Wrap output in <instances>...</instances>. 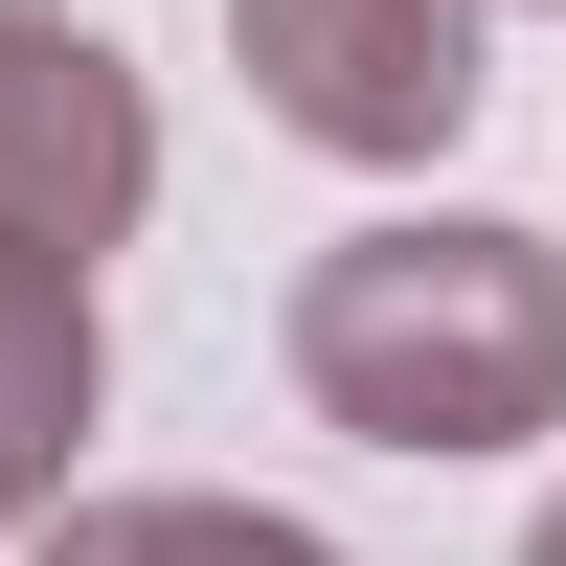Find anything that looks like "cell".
Returning <instances> with one entry per match:
<instances>
[{"label": "cell", "mask_w": 566, "mask_h": 566, "mask_svg": "<svg viewBox=\"0 0 566 566\" xmlns=\"http://www.w3.org/2000/svg\"><path fill=\"white\" fill-rule=\"evenodd\" d=\"M250 23L295 45V114H317V136H431L453 91H476L431 0H250Z\"/></svg>", "instance_id": "1"}, {"label": "cell", "mask_w": 566, "mask_h": 566, "mask_svg": "<svg viewBox=\"0 0 566 566\" xmlns=\"http://www.w3.org/2000/svg\"><path fill=\"white\" fill-rule=\"evenodd\" d=\"M91 566H114V544H91ZM272 566H295V544H272Z\"/></svg>", "instance_id": "2"}]
</instances>
